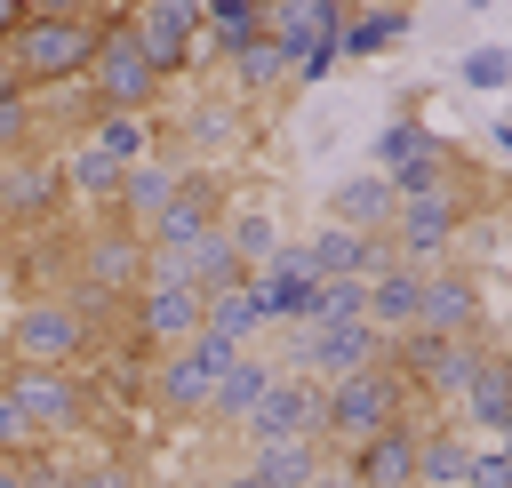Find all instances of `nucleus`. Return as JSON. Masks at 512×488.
<instances>
[{
    "instance_id": "4c0bfd02",
    "label": "nucleus",
    "mask_w": 512,
    "mask_h": 488,
    "mask_svg": "<svg viewBox=\"0 0 512 488\" xmlns=\"http://www.w3.org/2000/svg\"><path fill=\"white\" fill-rule=\"evenodd\" d=\"M216 488H264V480H256V472H248V464H232V472H224V480H216Z\"/></svg>"
},
{
    "instance_id": "ddd939ff",
    "label": "nucleus",
    "mask_w": 512,
    "mask_h": 488,
    "mask_svg": "<svg viewBox=\"0 0 512 488\" xmlns=\"http://www.w3.org/2000/svg\"><path fill=\"white\" fill-rule=\"evenodd\" d=\"M128 336H144L152 352H176L200 336V296L192 288H136L128 296Z\"/></svg>"
},
{
    "instance_id": "473e14b6",
    "label": "nucleus",
    "mask_w": 512,
    "mask_h": 488,
    "mask_svg": "<svg viewBox=\"0 0 512 488\" xmlns=\"http://www.w3.org/2000/svg\"><path fill=\"white\" fill-rule=\"evenodd\" d=\"M64 488H144L136 456H88V464H64Z\"/></svg>"
},
{
    "instance_id": "f8f14e48",
    "label": "nucleus",
    "mask_w": 512,
    "mask_h": 488,
    "mask_svg": "<svg viewBox=\"0 0 512 488\" xmlns=\"http://www.w3.org/2000/svg\"><path fill=\"white\" fill-rule=\"evenodd\" d=\"M416 416H400V424H384L376 440H360V448H344V480L352 488H416Z\"/></svg>"
},
{
    "instance_id": "4468645a",
    "label": "nucleus",
    "mask_w": 512,
    "mask_h": 488,
    "mask_svg": "<svg viewBox=\"0 0 512 488\" xmlns=\"http://www.w3.org/2000/svg\"><path fill=\"white\" fill-rule=\"evenodd\" d=\"M184 168H192V160H176V152H152L144 168H128V176H120V200H112V216H104V224H128V232H144V224H152V216L176 200Z\"/></svg>"
},
{
    "instance_id": "9b49d317",
    "label": "nucleus",
    "mask_w": 512,
    "mask_h": 488,
    "mask_svg": "<svg viewBox=\"0 0 512 488\" xmlns=\"http://www.w3.org/2000/svg\"><path fill=\"white\" fill-rule=\"evenodd\" d=\"M248 448H280V440H320V384L312 376H272V392L256 400V416L240 424Z\"/></svg>"
},
{
    "instance_id": "f03ea898",
    "label": "nucleus",
    "mask_w": 512,
    "mask_h": 488,
    "mask_svg": "<svg viewBox=\"0 0 512 488\" xmlns=\"http://www.w3.org/2000/svg\"><path fill=\"white\" fill-rule=\"evenodd\" d=\"M0 344H8V368H88V352L104 336L64 288H32V296H16Z\"/></svg>"
},
{
    "instance_id": "b1692460",
    "label": "nucleus",
    "mask_w": 512,
    "mask_h": 488,
    "mask_svg": "<svg viewBox=\"0 0 512 488\" xmlns=\"http://www.w3.org/2000/svg\"><path fill=\"white\" fill-rule=\"evenodd\" d=\"M408 24H416V8H352L344 16V56H384V48L408 40Z\"/></svg>"
},
{
    "instance_id": "2f4dec72",
    "label": "nucleus",
    "mask_w": 512,
    "mask_h": 488,
    "mask_svg": "<svg viewBox=\"0 0 512 488\" xmlns=\"http://www.w3.org/2000/svg\"><path fill=\"white\" fill-rule=\"evenodd\" d=\"M232 136H240V104L232 96H200L184 112V144H232Z\"/></svg>"
},
{
    "instance_id": "dca6fc26",
    "label": "nucleus",
    "mask_w": 512,
    "mask_h": 488,
    "mask_svg": "<svg viewBox=\"0 0 512 488\" xmlns=\"http://www.w3.org/2000/svg\"><path fill=\"white\" fill-rule=\"evenodd\" d=\"M392 184L376 176V168H360V176H344L336 192H328V224H344V232H360V240H384L392 232Z\"/></svg>"
},
{
    "instance_id": "f3484780",
    "label": "nucleus",
    "mask_w": 512,
    "mask_h": 488,
    "mask_svg": "<svg viewBox=\"0 0 512 488\" xmlns=\"http://www.w3.org/2000/svg\"><path fill=\"white\" fill-rule=\"evenodd\" d=\"M56 200H64V168H56V152H16V160H8V224H16V216H24V224L48 216Z\"/></svg>"
},
{
    "instance_id": "412c9836",
    "label": "nucleus",
    "mask_w": 512,
    "mask_h": 488,
    "mask_svg": "<svg viewBox=\"0 0 512 488\" xmlns=\"http://www.w3.org/2000/svg\"><path fill=\"white\" fill-rule=\"evenodd\" d=\"M264 488H312L320 480V440H280V448H248L240 456Z\"/></svg>"
},
{
    "instance_id": "f704fd0d",
    "label": "nucleus",
    "mask_w": 512,
    "mask_h": 488,
    "mask_svg": "<svg viewBox=\"0 0 512 488\" xmlns=\"http://www.w3.org/2000/svg\"><path fill=\"white\" fill-rule=\"evenodd\" d=\"M0 456H8V464H24V456H40V432H32L24 416H16V400H8V392H0Z\"/></svg>"
},
{
    "instance_id": "2eb2a0df",
    "label": "nucleus",
    "mask_w": 512,
    "mask_h": 488,
    "mask_svg": "<svg viewBox=\"0 0 512 488\" xmlns=\"http://www.w3.org/2000/svg\"><path fill=\"white\" fill-rule=\"evenodd\" d=\"M272 376H280V360H272V352H240V360L224 368V384L208 392V408H200V424H232V432H240V424L256 416V400L272 392Z\"/></svg>"
},
{
    "instance_id": "9d476101",
    "label": "nucleus",
    "mask_w": 512,
    "mask_h": 488,
    "mask_svg": "<svg viewBox=\"0 0 512 488\" xmlns=\"http://www.w3.org/2000/svg\"><path fill=\"white\" fill-rule=\"evenodd\" d=\"M456 232H464V208H456V192H440V200H408V208H392V232H384V240H392L400 264L432 272V264H448Z\"/></svg>"
},
{
    "instance_id": "1a4fd4ad",
    "label": "nucleus",
    "mask_w": 512,
    "mask_h": 488,
    "mask_svg": "<svg viewBox=\"0 0 512 488\" xmlns=\"http://www.w3.org/2000/svg\"><path fill=\"white\" fill-rule=\"evenodd\" d=\"M120 24L160 80H176L200 48V0H136V8H120Z\"/></svg>"
},
{
    "instance_id": "393cba45",
    "label": "nucleus",
    "mask_w": 512,
    "mask_h": 488,
    "mask_svg": "<svg viewBox=\"0 0 512 488\" xmlns=\"http://www.w3.org/2000/svg\"><path fill=\"white\" fill-rule=\"evenodd\" d=\"M224 240H232V256H240V272H264L272 264V248H280V224H272V208H224Z\"/></svg>"
},
{
    "instance_id": "f257e3e1",
    "label": "nucleus",
    "mask_w": 512,
    "mask_h": 488,
    "mask_svg": "<svg viewBox=\"0 0 512 488\" xmlns=\"http://www.w3.org/2000/svg\"><path fill=\"white\" fill-rule=\"evenodd\" d=\"M104 24H112V8H24L16 40L0 48V72H8L16 88H32V96L72 88V80H88Z\"/></svg>"
},
{
    "instance_id": "aec40b11",
    "label": "nucleus",
    "mask_w": 512,
    "mask_h": 488,
    "mask_svg": "<svg viewBox=\"0 0 512 488\" xmlns=\"http://www.w3.org/2000/svg\"><path fill=\"white\" fill-rule=\"evenodd\" d=\"M200 40H216L224 56L264 40V0H200Z\"/></svg>"
},
{
    "instance_id": "72a5a7b5",
    "label": "nucleus",
    "mask_w": 512,
    "mask_h": 488,
    "mask_svg": "<svg viewBox=\"0 0 512 488\" xmlns=\"http://www.w3.org/2000/svg\"><path fill=\"white\" fill-rule=\"evenodd\" d=\"M456 72H464V88H504L512 80V48H472Z\"/></svg>"
},
{
    "instance_id": "ea45409f",
    "label": "nucleus",
    "mask_w": 512,
    "mask_h": 488,
    "mask_svg": "<svg viewBox=\"0 0 512 488\" xmlns=\"http://www.w3.org/2000/svg\"><path fill=\"white\" fill-rule=\"evenodd\" d=\"M0 224H8V152H0Z\"/></svg>"
},
{
    "instance_id": "a19ab883",
    "label": "nucleus",
    "mask_w": 512,
    "mask_h": 488,
    "mask_svg": "<svg viewBox=\"0 0 512 488\" xmlns=\"http://www.w3.org/2000/svg\"><path fill=\"white\" fill-rule=\"evenodd\" d=\"M312 488H352V480H344V472H320V480H312Z\"/></svg>"
},
{
    "instance_id": "e433bc0d",
    "label": "nucleus",
    "mask_w": 512,
    "mask_h": 488,
    "mask_svg": "<svg viewBox=\"0 0 512 488\" xmlns=\"http://www.w3.org/2000/svg\"><path fill=\"white\" fill-rule=\"evenodd\" d=\"M24 8H32V0H0V48L16 40V24H24Z\"/></svg>"
},
{
    "instance_id": "20e7f679",
    "label": "nucleus",
    "mask_w": 512,
    "mask_h": 488,
    "mask_svg": "<svg viewBox=\"0 0 512 488\" xmlns=\"http://www.w3.org/2000/svg\"><path fill=\"white\" fill-rule=\"evenodd\" d=\"M160 96H168V80L136 56V40H128V24L112 8L104 40H96V64H88V112H104V120H152Z\"/></svg>"
},
{
    "instance_id": "c9c22d12",
    "label": "nucleus",
    "mask_w": 512,
    "mask_h": 488,
    "mask_svg": "<svg viewBox=\"0 0 512 488\" xmlns=\"http://www.w3.org/2000/svg\"><path fill=\"white\" fill-rule=\"evenodd\" d=\"M464 488H512V448H472V472H464Z\"/></svg>"
},
{
    "instance_id": "5701e85b",
    "label": "nucleus",
    "mask_w": 512,
    "mask_h": 488,
    "mask_svg": "<svg viewBox=\"0 0 512 488\" xmlns=\"http://www.w3.org/2000/svg\"><path fill=\"white\" fill-rule=\"evenodd\" d=\"M80 136H88V144H96V152H104V160H112L120 176H128V168H144V160L160 152V136H152V120H104V112H96V120H88Z\"/></svg>"
},
{
    "instance_id": "39448f33",
    "label": "nucleus",
    "mask_w": 512,
    "mask_h": 488,
    "mask_svg": "<svg viewBox=\"0 0 512 488\" xmlns=\"http://www.w3.org/2000/svg\"><path fill=\"white\" fill-rule=\"evenodd\" d=\"M0 392H8L16 416L40 432V448L88 432V416H96V384H88V368H8Z\"/></svg>"
},
{
    "instance_id": "4be33fe9",
    "label": "nucleus",
    "mask_w": 512,
    "mask_h": 488,
    "mask_svg": "<svg viewBox=\"0 0 512 488\" xmlns=\"http://www.w3.org/2000/svg\"><path fill=\"white\" fill-rule=\"evenodd\" d=\"M464 472H472V440L464 432H416V488H464Z\"/></svg>"
},
{
    "instance_id": "6e6552de",
    "label": "nucleus",
    "mask_w": 512,
    "mask_h": 488,
    "mask_svg": "<svg viewBox=\"0 0 512 488\" xmlns=\"http://www.w3.org/2000/svg\"><path fill=\"white\" fill-rule=\"evenodd\" d=\"M232 360H240V344H224V336H208V328H200L192 344L160 352V368H152V408H168V416H200Z\"/></svg>"
},
{
    "instance_id": "c756f323",
    "label": "nucleus",
    "mask_w": 512,
    "mask_h": 488,
    "mask_svg": "<svg viewBox=\"0 0 512 488\" xmlns=\"http://www.w3.org/2000/svg\"><path fill=\"white\" fill-rule=\"evenodd\" d=\"M368 152H376V176H392V168H408V160H424V152H440V136H432L424 120H384Z\"/></svg>"
},
{
    "instance_id": "c85d7f7f",
    "label": "nucleus",
    "mask_w": 512,
    "mask_h": 488,
    "mask_svg": "<svg viewBox=\"0 0 512 488\" xmlns=\"http://www.w3.org/2000/svg\"><path fill=\"white\" fill-rule=\"evenodd\" d=\"M312 24H320V0H272V8H264V40H272L288 64L312 48Z\"/></svg>"
},
{
    "instance_id": "7ed1b4c3",
    "label": "nucleus",
    "mask_w": 512,
    "mask_h": 488,
    "mask_svg": "<svg viewBox=\"0 0 512 488\" xmlns=\"http://www.w3.org/2000/svg\"><path fill=\"white\" fill-rule=\"evenodd\" d=\"M408 400H416V392H408L392 368H360V376L328 384V392H320V448H360V440H376L384 424L408 416Z\"/></svg>"
},
{
    "instance_id": "a878e982",
    "label": "nucleus",
    "mask_w": 512,
    "mask_h": 488,
    "mask_svg": "<svg viewBox=\"0 0 512 488\" xmlns=\"http://www.w3.org/2000/svg\"><path fill=\"white\" fill-rule=\"evenodd\" d=\"M304 256H312V280H360V256H368V240L320 216V224H312V240H304Z\"/></svg>"
},
{
    "instance_id": "58836bf2",
    "label": "nucleus",
    "mask_w": 512,
    "mask_h": 488,
    "mask_svg": "<svg viewBox=\"0 0 512 488\" xmlns=\"http://www.w3.org/2000/svg\"><path fill=\"white\" fill-rule=\"evenodd\" d=\"M488 144H504V160H512V120H496V136Z\"/></svg>"
},
{
    "instance_id": "0eeeda50",
    "label": "nucleus",
    "mask_w": 512,
    "mask_h": 488,
    "mask_svg": "<svg viewBox=\"0 0 512 488\" xmlns=\"http://www.w3.org/2000/svg\"><path fill=\"white\" fill-rule=\"evenodd\" d=\"M416 336H488V280L472 264H432L416 280Z\"/></svg>"
},
{
    "instance_id": "6ab92c4d",
    "label": "nucleus",
    "mask_w": 512,
    "mask_h": 488,
    "mask_svg": "<svg viewBox=\"0 0 512 488\" xmlns=\"http://www.w3.org/2000/svg\"><path fill=\"white\" fill-rule=\"evenodd\" d=\"M416 280H424L416 264H392V272L368 280V328L376 336H408L416 328Z\"/></svg>"
},
{
    "instance_id": "bb28decb",
    "label": "nucleus",
    "mask_w": 512,
    "mask_h": 488,
    "mask_svg": "<svg viewBox=\"0 0 512 488\" xmlns=\"http://www.w3.org/2000/svg\"><path fill=\"white\" fill-rule=\"evenodd\" d=\"M0 152H8V160H16V152H48V144H40V96L16 88L8 72H0Z\"/></svg>"
},
{
    "instance_id": "a211bd4d",
    "label": "nucleus",
    "mask_w": 512,
    "mask_h": 488,
    "mask_svg": "<svg viewBox=\"0 0 512 488\" xmlns=\"http://www.w3.org/2000/svg\"><path fill=\"white\" fill-rule=\"evenodd\" d=\"M56 168H64V192H80V200L96 208V224H104V216H112V200H120V168H112L88 136H72V144L56 152Z\"/></svg>"
},
{
    "instance_id": "7c9ffc66",
    "label": "nucleus",
    "mask_w": 512,
    "mask_h": 488,
    "mask_svg": "<svg viewBox=\"0 0 512 488\" xmlns=\"http://www.w3.org/2000/svg\"><path fill=\"white\" fill-rule=\"evenodd\" d=\"M448 176H456V160H448V144H440V152H424V160L392 168L384 184H392V200L408 208V200H440V192H448Z\"/></svg>"
},
{
    "instance_id": "cd10ccee",
    "label": "nucleus",
    "mask_w": 512,
    "mask_h": 488,
    "mask_svg": "<svg viewBox=\"0 0 512 488\" xmlns=\"http://www.w3.org/2000/svg\"><path fill=\"white\" fill-rule=\"evenodd\" d=\"M280 72H288V56H280L272 40H256V48H240V56H232V104H256V96H280V88H288Z\"/></svg>"
},
{
    "instance_id": "423d86ee",
    "label": "nucleus",
    "mask_w": 512,
    "mask_h": 488,
    "mask_svg": "<svg viewBox=\"0 0 512 488\" xmlns=\"http://www.w3.org/2000/svg\"><path fill=\"white\" fill-rule=\"evenodd\" d=\"M224 208H232V200H224V176H216V168H184L176 200H168L136 240H144V256H184V248H200V240L224 224Z\"/></svg>"
}]
</instances>
